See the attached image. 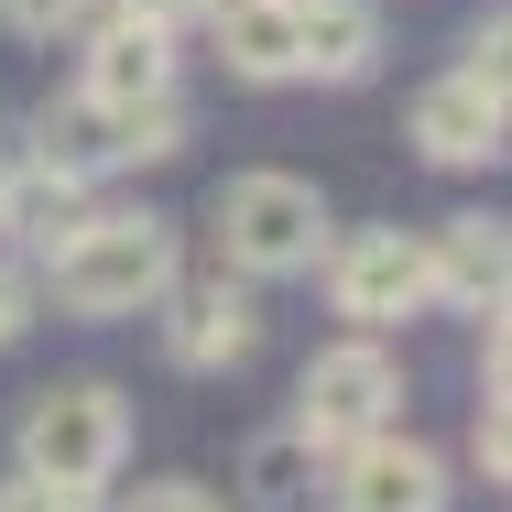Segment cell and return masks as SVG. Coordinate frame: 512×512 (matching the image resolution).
<instances>
[{"label": "cell", "mask_w": 512, "mask_h": 512, "mask_svg": "<svg viewBox=\"0 0 512 512\" xmlns=\"http://www.w3.org/2000/svg\"><path fill=\"white\" fill-rule=\"evenodd\" d=\"M414 153L425 164H491L502 153V88L491 77H436L425 99H414Z\"/></svg>", "instance_id": "9"}, {"label": "cell", "mask_w": 512, "mask_h": 512, "mask_svg": "<svg viewBox=\"0 0 512 512\" xmlns=\"http://www.w3.org/2000/svg\"><path fill=\"white\" fill-rule=\"evenodd\" d=\"M327 295H338L349 327H404L425 306V240H404V229H349L327 251Z\"/></svg>", "instance_id": "5"}, {"label": "cell", "mask_w": 512, "mask_h": 512, "mask_svg": "<svg viewBox=\"0 0 512 512\" xmlns=\"http://www.w3.org/2000/svg\"><path fill=\"white\" fill-rule=\"evenodd\" d=\"M393 404H404V371H393V349L360 327V338H338V349L306 360V382H295V436H306L316 458H338V447L382 436Z\"/></svg>", "instance_id": "4"}, {"label": "cell", "mask_w": 512, "mask_h": 512, "mask_svg": "<svg viewBox=\"0 0 512 512\" xmlns=\"http://www.w3.org/2000/svg\"><path fill=\"white\" fill-rule=\"evenodd\" d=\"M502 273H512L502 218H447V229L425 240V295H447V306H469V316L502 306Z\"/></svg>", "instance_id": "11"}, {"label": "cell", "mask_w": 512, "mask_h": 512, "mask_svg": "<svg viewBox=\"0 0 512 512\" xmlns=\"http://www.w3.org/2000/svg\"><path fill=\"white\" fill-rule=\"evenodd\" d=\"M11 164H22V153H11V142H0V186H11Z\"/></svg>", "instance_id": "23"}, {"label": "cell", "mask_w": 512, "mask_h": 512, "mask_svg": "<svg viewBox=\"0 0 512 512\" xmlns=\"http://www.w3.org/2000/svg\"><path fill=\"white\" fill-rule=\"evenodd\" d=\"M316 240H327V197L306 175H229L218 186V251H229V273L284 284V273L316 262Z\"/></svg>", "instance_id": "3"}, {"label": "cell", "mask_w": 512, "mask_h": 512, "mask_svg": "<svg viewBox=\"0 0 512 512\" xmlns=\"http://www.w3.org/2000/svg\"><path fill=\"white\" fill-rule=\"evenodd\" d=\"M338 512H447V458L382 425V436L338 447Z\"/></svg>", "instance_id": "6"}, {"label": "cell", "mask_w": 512, "mask_h": 512, "mask_svg": "<svg viewBox=\"0 0 512 512\" xmlns=\"http://www.w3.org/2000/svg\"><path fill=\"white\" fill-rule=\"evenodd\" d=\"M88 11H99V0H0V22H11V33H33V44H44V33H66V22H88Z\"/></svg>", "instance_id": "18"}, {"label": "cell", "mask_w": 512, "mask_h": 512, "mask_svg": "<svg viewBox=\"0 0 512 512\" xmlns=\"http://www.w3.org/2000/svg\"><path fill=\"white\" fill-rule=\"evenodd\" d=\"M33 164L44 175H99L109 164V109H88V99H66V109H44V142H33Z\"/></svg>", "instance_id": "14"}, {"label": "cell", "mask_w": 512, "mask_h": 512, "mask_svg": "<svg viewBox=\"0 0 512 512\" xmlns=\"http://www.w3.org/2000/svg\"><path fill=\"white\" fill-rule=\"evenodd\" d=\"M175 88V33L164 22H131V11H109L99 33H88V66H77V99L88 109H142Z\"/></svg>", "instance_id": "7"}, {"label": "cell", "mask_w": 512, "mask_h": 512, "mask_svg": "<svg viewBox=\"0 0 512 512\" xmlns=\"http://www.w3.org/2000/svg\"><path fill=\"white\" fill-rule=\"evenodd\" d=\"M0 512H77V502H66V491H44V480H11V491H0Z\"/></svg>", "instance_id": "21"}, {"label": "cell", "mask_w": 512, "mask_h": 512, "mask_svg": "<svg viewBox=\"0 0 512 512\" xmlns=\"http://www.w3.org/2000/svg\"><path fill=\"white\" fill-rule=\"evenodd\" d=\"M251 349H262V306H251L229 273L175 295V316H164V360H175V371H240Z\"/></svg>", "instance_id": "8"}, {"label": "cell", "mask_w": 512, "mask_h": 512, "mask_svg": "<svg viewBox=\"0 0 512 512\" xmlns=\"http://www.w3.org/2000/svg\"><path fill=\"white\" fill-rule=\"evenodd\" d=\"M120 447H131V404L109 382H55V393H33V414H22V480L66 491L77 512H99Z\"/></svg>", "instance_id": "1"}, {"label": "cell", "mask_w": 512, "mask_h": 512, "mask_svg": "<svg viewBox=\"0 0 512 512\" xmlns=\"http://www.w3.org/2000/svg\"><path fill=\"white\" fill-rule=\"evenodd\" d=\"M164 153H186V99L175 88L142 109H109V164H164Z\"/></svg>", "instance_id": "15"}, {"label": "cell", "mask_w": 512, "mask_h": 512, "mask_svg": "<svg viewBox=\"0 0 512 512\" xmlns=\"http://www.w3.org/2000/svg\"><path fill=\"white\" fill-rule=\"evenodd\" d=\"M0 229L22 240V251H66L77 229H88V186L77 175H44V164H11V186H0Z\"/></svg>", "instance_id": "12"}, {"label": "cell", "mask_w": 512, "mask_h": 512, "mask_svg": "<svg viewBox=\"0 0 512 512\" xmlns=\"http://www.w3.org/2000/svg\"><path fill=\"white\" fill-rule=\"evenodd\" d=\"M22 327H33V284H22V273H0V349H11Z\"/></svg>", "instance_id": "20"}, {"label": "cell", "mask_w": 512, "mask_h": 512, "mask_svg": "<svg viewBox=\"0 0 512 512\" xmlns=\"http://www.w3.org/2000/svg\"><path fill=\"white\" fill-rule=\"evenodd\" d=\"M207 11H218L229 77H251V88H284L295 77V0H207Z\"/></svg>", "instance_id": "13"}, {"label": "cell", "mask_w": 512, "mask_h": 512, "mask_svg": "<svg viewBox=\"0 0 512 512\" xmlns=\"http://www.w3.org/2000/svg\"><path fill=\"white\" fill-rule=\"evenodd\" d=\"M120 11H131V22H164V33H175V22H186V11H207V0H120Z\"/></svg>", "instance_id": "22"}, {"label": "cell", "mask_w": 512, "mask_h": 512, "mask_svg": "<svg viewBox=\"0 0 512 512\" xmlns=\"http://www.w3.org/2000/svg\"><path fill=\"white\" fill-rule=\"evenodd\" d=\"M371 66H382V11L371 0H295V77L349 88Z\"/></svg>", "instance_id": "10"}, {"label": "cell", "mask_w": 512, "mask_h": 512, "mask_svg": "<svg viewBox=\"0 0 512 512\" xmlns=\"http://www.w3.org/2000/svg\"><path fill=\"white\" fill-rule=\"evenodd\" d=\"M306 469H316V447L295 436V425H284V436H262V447H251V502H262V512H295Z\"/></svg>", "instance_id": "16"}, {"label": "cell", "mask_w": 512, "mask_h": 512, "mask_svg": "<svg viewBox=\"0 0 512 512\" xmlns=\"http://www.w3.org/2000/svg\"><path fill=\"white\" fill-rule=\"evenodd\" d=\"M131 512H218V491H197V480H153Z\"/></svg>", "instance_id": "19"}, {"label": "cell", "mask_w": 512, "mask_h": 512, "mask_svg": "<svg viewBox=\"0 0 512 512\" xmlns=\"http://www.w3.org/2000/svg\"><path fill=\"white\" fill-rule=\"evenodd\" d=\"M469 458H480L491 480L512 469V414H502V393H480V414H469Z\"/></svg>", "instance_id": "17"}, {"label": "cell", "mask_w": 512, "mask_h": 512, "mask_svg": "<svg viewBox=\"0 0 512 512\" xmlns=\"http://www.w3.org/2000/svg\"><path fill=\"white\" fill-rule=\"evenodd\" d=\"M175 284V229L164 218H99L55 251V306L66 316H142L153 295Z\"/></svg>", "instance_id": "2"}]
</instances>
